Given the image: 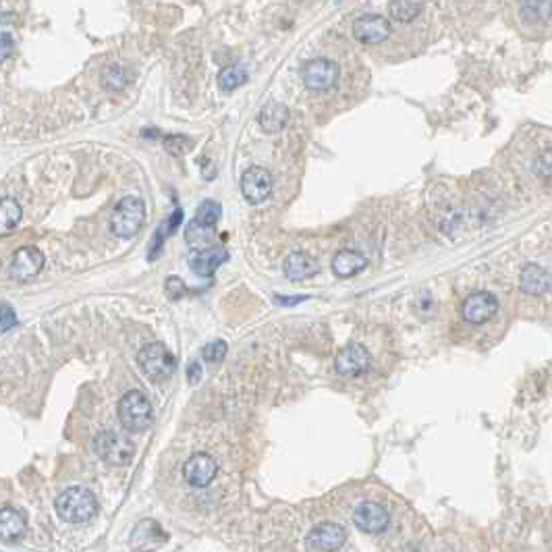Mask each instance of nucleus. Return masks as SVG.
I'll return each mask as SVG.
<instances>
[{
    "mask_svg": "<svg viewBox=\"0 0 552 552\" xmlns=\"http://www.w3.org/2000/svg\"><path fill=\"white\" fill-rule=\"evenodd\" d=\"M2 54H0V59L2 61H6L8 59V54H11V50H13V39H11V34L8 32H2Z\"/></svg>",
    "mask_w": 552,
    "mask_h": 552,
    "instance_id": "nucleus-32",
    "label": "nucleus"
},
{
    "mask_svg": "<svg viewBox=\"0 0 552 552\" xmlns=\"http://www.w3.org/2000/svg\"><path fill=\"white\" fill-rule=\"evenodd\" d=\"M228 259V252L222 247H206V250H197L191 252L189 256V268L195 274L202 276H210L212 272H216V268L222 266Z\"/></svg>",
    "mask_w": 552,
    "mask_h": 552,
    "instance_id": "nucleus-16",
    "label": "nucleus"
},
{
    "mask_svg": "<svg viewBox=\"0 0 552 552\" xmlns=\"http://www.w3.org/2000/svg\"><path fill=\"white\" fill-rule=\"evenodd\" d=\"M334 368L343 376H360L369 369V353L368 349L360 343H349L345 345L336 357H334Z\"/></svg>",
    "mask_w": 552,
    "mask_h": 552,
    "instance_id": "nucleus-11",
    "label": "nucleus"
},
{
    "mask_svg": "<svg viewBox=\"0 0 552 552\" xmlns=\"http://www.w3.org/2000/svg\"><path fill=\"white\" fill-rule=\"evenodd\" d=\"M353 521L366 534H382L391 523V515L382 505H378L374 501H366V503L357 505V509L353 513Z\"/></svg>",
    "mask_w": 552,
    "mask_h": 552,
    "instance_id": "nucleus-13",
    "label": "nucleus"
},
{
    "mask_svg": "<svg viewBox=\"0 0 552 552\" xmlns=\"http://www.w3.org/2000/svg\"><path fill=\"white\" fill-rule=\"evenodd\" d=\"M498 312V299L490 291H476L465 297L461 305V316L470 324H486Z\"/></svg>",
    "mask_w": 552,
    "mask_h": 552,
    "instance_id": "nucleus-6",
    "label": "nucleus"
},
{
    "mask_svg": "<svg viewBox=\"0 0 552 552\" xmlns=\"http://www.w3.org/2000/svg\"><path fill=\"white\" fill-rule=\"evenodd\" d=\"M305 297H276V301H281V303H299V301H303Z\"/></svg>",
    "mask_w": 552,
    "mask_h": 552,
    "instance_id": "nucleus-33",
    "label": "nucleus"
},
{
    "mask_svg": "<svg viewBox=\"0 0 552 552\" xmlns=\"http://www.w3.org/2000/svg\"><path fill=\"white\" fill-rule=\"evenodd\" d=\"M137 364L149 380H166L177 368V360L162 343H147L137 353Z\"/></svg>",
    "mask_w": 552,
    "mask_h": 552,
    "instance_id": "nucleus-4",
    "label": "nucleus"
},
{
    "mask_svg": "<svg viewBox=\"0 0 552 552\" xmlns=\"http://www.w3.org/2000/svg\"><path fill=\"white\" fill-rule=\"evenodd\" d=\"M534 171H536V175H538V177H542V179H551L552 177V147H548V149H542V152L538 154V158H536V162H534Z\"/></svg>",
    "mask_w": 552,
    "mask_h": 552,
    "instance_id": "nucleus-28",
    "label": "nucleus"
},
{
    "mask_svg": "<svg viewBox=\"0 0 552 552\" xmlns=\"http://www.w3.org/2000/svg\"><path fill=\"white\" fill-rule=\"evenodd\" d=\"M144 222H146V206H144V202L140 197L129 195V197H123L116 204V208L112 212L111 228L116 237L127 239V237L137 235L140 228L144 226Z\"/></svg>",
    "mask_w": 552,
    "mask_h": 552,
    "instance_id": "nucleus-3",
    "label": "nucleus"
},
{
    "mask_svg": "<svg viewBox=\"0 0 552 552\" xmlns=\"http://www.w3.org/2000/svg\"><path fill=\"white\" fill-rule=\"evenodd\" d=\"M368 266V259L364 254L355 252V250H341L334 258H332V272L338 276V278H349V276H355L360 274L364 268Z\"/></svg>",
    "mask_w": 552,
    "mask_h": 552,
    "instance_id": "nucleus-18",
    "label": "nucleus"
},
{
    "mask_svg": "<svg viewBox=\"0 0 552 552\" xmlns=\"http://www.w3.org/2000/svg\"><path fill=\"white\" fill-rule=\"evenodd\" d=\"M15 324H17V314L13 312V307L8 303H2V324H0V331L8 332Z\"/></svg>",
    "mask_w": 552,
    "mask_h": 552,
    "instance_id": "nucleus-30",
    "label": "nucleus"
},
{
    "mask_svg": "<svg viewBox=\"0 0 552 552\" xmlns=\"http://www.w3.org/2000/svg\"><path fill=\"white\" fill-rule=\"evenodd\" d=\"M44 262H46V258H44V254L37 247H32V245L21 247V250H17L13 254L11 266H8V274H11V278L21 281V283L32 281L36 274H39V270L44 268Z\"/></svg>",
    "mask_w": 552,
    "mask_h": 552,
    "instance_id": "nucleus-8",
    "label": "nucleus"
},
{
    "mask_svg": "<svg viewBox=\"0 0 552 552\" xmlns=\"http://www.w3.org/2000/svg\"><path fill=\"white\" fill-rule=\"evenodd\" d=\"M318 270H320L318 262L309 254H303V252H295L285 259V276L293 283L312 278Z\"/></svg>",
    "mask_w": 552,
    "mask_h": 552,
    "instance_id": "nucleus-17",
    "label": "nucleus"
},
{
    "mask_svg": "<svg viewBox=\"0 0 552 552\" xmlns=\"http://www.w3.org/2000/svg\"><path fill=\"white\" fill-rule=\"evenodd\" d=\"M347 540L345 527L338 523H320L307 534V548L309 551H338Z\"/></svg>",
    "mask_w": 552,
    "mask_h": 552,
    "instance_id": "nucleus-14",
    "label": "nucleus"
},
{
    "mask_svg": "<svg viewBox=\"0 0 552 552\" xmlns=\"http://www.w3.org/2000/svg\"><path fill=\"white\" fill-rule=\"evenodd\" d=\"M521 17L529 25H544L552 17V0H521Z\"/></svg>",
    "mask_w": 552,
    "mask_h": 552,
    "instance_id": "nucleus-21",
    "label": "nucleus"
},
{
    "mask_svg": "<svg viewBox=\"0 0 552 552\" xmlns=\"http://www.w3.org/2000/svg\"><path fill=\"white\" fill-rule=\"evenodd\" d=\"M226 351H228L226 343L221 341V338H216V341L204 345V349H202V357H204L208 364H221L222 360H224V355H226Z\"/></svg>",
    "mask_w": 552,
    "mask_h": 552,
    "instance_id": "nucleus-27",
    "label": "nucleus"
},
{
    "mask_svg": "<svg viewBox=\"0 0 552 552\" xmlns=\"http://www.w3.org/2000/svg\"><path fill=\"white\" fill-rule=\"evenodd\" d=\"M21 206L17 204V200L13 197H4L0 202V231L2 235H8L13 228H17V224L21 221Z\"/></svg>",
    "mask_w": 552,
    "mask_h": 552,
    "instance_id": "nucleus-23",
    "label": "nucleus"
},
{
    "mask_svg": "<svg viewBox=\"0 0 552 552\" xmlns=\"http://www.w3.org/2000/svg\"><path fill=\"white\" fill-rule=\"evenodd\" d=\"M272 185H274L272 175L266 168L252 166L241 177V193L250 204H262L272 193Z\"/></svg>",
    "mask_w": 552,
    "mask_h": 552,
    "instance_id": "nucleus-10",
    "label": "nucleus"
},
{
    "mask_svg": "<svg viewBox=\"0 0 552 552\" xmlns=\"http://www.w3.org/2000/svg\"><path fill=\"white\" fill-rule=\"evenodd\" d=\"M54 509H56V515L67 523H85L92 517H96L100 505L92 490H87L83 486H73L59 494Z\"/></svg>",
    "mask_w": 552,
    "mask_h": 552,
    "instance_id": "nucleus-1",
    "label": "nucleus"
},
{
    "mask_svg": "<svg viewBox=\"0 0 552 552\" xmlns=\"http://www.w3.org/2000/svg\"><path fill=\"white\" fill-rule=\"evenodd\" d=\"M102 83H104V87L111 90V92L123 90V87L127 85V73H125V69L118 67V65H109V67L104 69V73H102Z\"/></svg>",
    "mask_w": 552,
    "mask_h": 552,
    "instance_id": "nucleus-26",
    "label": "nucleus"
},
{
    "mask_svg": "<svg viewBox=\"0 0 552 552\" xmlns=\"http://www.w3.org/2000/svg\"><path fill=\"white\" fill-rule=\"evenodd\" d=\"M221 204L214 202V200H206V202H202V206L195 212V222L206 226V228H212V226H216V222L221 221Z\"/></svg>",
    "mask_w": 552,
    "mask_h": 552,
    "instance_id": "nucleus-25",
    "label": "nucleus"
},
{
    "mask_svg": "<svg viewBox=\"0 0 552 552\" xmlns=\"http://www.w3.org/2000/svg\"><path fill=\"white\" fill-rule=\"evenodd\" d=\"M164 289H166V295H168V299H173V301H177V299H181L187 291V287H185V283L179 278V276H168L166 278V283H164Z\"/></svg>",
    "mask_w": 552,
    "mask_h": 552,
    "instance_id": "nucleus-29",
    "label": "nucleus"
},
{
    "mask_svg": "<svg viewBox=\"0 0 552 552\" xmlns=\"http://www.w3.org/2000/svg\"><path fill=\"white\" fill-rule=\"evenodd\" d=\"M187 378H189V384H197V382H200V378H202V366H200L197 360L189 362V366H187Z\"/></svg>",
    "mask_w": 552,
    "mask_h": 552,
    "instance_id": "nucleus-31",
    "label": "nucleus"
},
{
    "mask_svg": "<svg viewBox=\"0 0 552 552\" xmlns=\"http://www.w3.org/2000/svg\"><path fill=\"white\" fill-rule=\"evenodd\" d=\"M289 109L285 104H278V102H270L266 104L262 111H259V127L266 131V133H278L287 127L289 123Z\"/></svg>",
    "mask_w": 552,
    "mask_h": 552,
    "instance_id": "nucleus-19",
    "label": "nucleus"
},
{
    "mask_svg": "<svg viewBox=\"0 0 552 552\" xmlns=\"http://www.w3.org/2000/svg\"><path fill=\"white\" fill-rule=\"evenodd\" d=\"M94 450L109 465H127V463H131V459L135 455V444L127 436L106 430L94 438Z\"/></svg>",
    "mask_w": 552,
    "mask_h": 552,
    "instance_id": "nucleus-5",
    "label": "nucleus"
},
{
    "mask_svg": "<svg viewBox=\"0 0 552 552\" xmlns=\"http://www.w3.org/2000/svg\"><path fill=\"white\" fill-rule=\"evenodd\" d=\"M519 289L521 293L529 297H542V295L552 291V276L551 272L538 264H527L523 266L519 274Z\"/></svg>",
    "mask_w": 552,
    "mask_h": 552,
    "instance_id": "nucleus-15",
    "label": "nucleus"
},
{
    "mask_svg": "<svg viewBox=\"0 0 552 552\" xmlns=\"http://www.w3.org/2000/svg\"><path fill=\"white\" fill-rule=\"evenodd\" d=\"M219 465L216 461L206 455V453H195L191 455L183 465V478L187 479V484H191L193 488H206L210 486L214 478H216Z\"/></svg>",
    "mask_w": 552,
    "mask_h": 552,
    "instance_id": "nucleus-9",
    "label": "nucleus"
},
{
    "mask_svg": "<svg viewBox=\"0 0 552 552\" xmlns=\"http://www.w3.org/2000/svg\"><path fill=\"white\" fill-rule=\"evenodd\" d=\"M301 79L305 87L314 92H324L331 90L332 85L338 81V65L329 59H314L303 65L301 69Z\"/></svg>",
    "mask_w": 552,
    "mask_h": 552,
    "instance_id": "nucleus-7",
    "label": "nucleus"
},
{
    "mask_svg": "<svg viewBox=\"0 0 552 552\" xmlns=\"http://www.w3.org/2000/svg\"><path fill=\"white\" fill-rule=\"evenodd\" d=\"M422 0H388V15L399 23H411L419 17Z\"/></svg>",
    "mask_w": 552,
    "mask_h": 552,
    "instance_id": "nucleus-22",
    "label": "nucleus"
},
{
    "mask_svg": "<svg viewBox=\"0 0 552 552\" xmlns=\"http://www.w3.org/2000/svg\"><path fill=\"white\" fill-rule=\"evenodd\" d=\"M25 534V517L13 507L0 511V538L4 542H15Z\"/></svg>",
    "mask_w": 552,
    "mask_h": 552,
    "instance_id": "nucleus-20",
    "label": "nucleus"
},
{
    "mask_svg": "<svg viewBox=\"0 0 552 552\" xmlns=\"http://www.w3.org/2000/svg\"><path fill=\"white\" fill-rule=\"evenodd\" d=\"M351 30L362 44H380L391 36V23L382 15H362L353 21Z\"/></svg>",
    "mask_w": 552,
    "mask_h": 552,
    "instance_id": "nucleus-12",
    "label": "nucleus"
},
{
    "mask_svg": "<svg viewBox=\"0 0 552 552\" xmlns=\"http://www.w3.org/2000/svg\"><path fill=\"white\" fill-rule=\"evenodd\" d=\"M247 69L243 65H233V67H226L222 69L221 75H219V85L224 92H233L237 87H241L245 81H247Z\"/></svg>",
    "mask_w": 552,
    "mask_h": 552,
    "instance_id": "nucleus-24",
    "label": "nucleus"
},
{
    "mask_svg": "<svg viewBox=\"0 0 552 552\" xmlns=\"http://www.w3.org/2000/svg\"><path fill=\"white\" fill-rule=\"evenodd\" d=\"M118 419L129 432H144L154 419L152 403L142 391H129L118 401Z\"/></svg>",
    "mask_w": 552,
    "mask_h": 552,
    "instance_id": "nucleus-2",
    "label": "nucleus"
}]
</instances>
